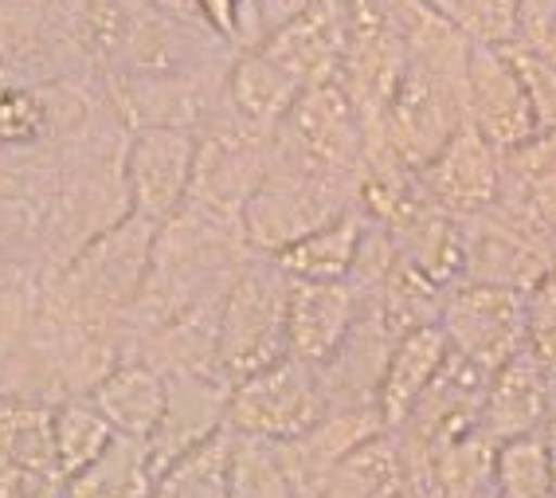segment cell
<instances>
[{
	"instance_id": "1",
	"label": "cell",
	"mask_w": 556,
	"mask_h": 498,
	"mask_svg": "<svg viewBox=\"0 0 556 498\" xmlns=\"http://www.w3.org/2000/svg\"><path fill=\"white\" fill-rule=\"evenodd\" d=\"M153 236H157V224L129 212L118 224L87 239L55 275L43 279V287L75 314L126 322L150 275Z\"/></svg>"
},
{
	"instance_id": "2",
	"label": "cell",
	"mask_w": 556,
	"mask_h": 498,
	"mask_svg": "<svg viewBox=\"0 0 556 498\" xmlns=\"http://www.w3.org/2000/svg\"><path fill=\"white\" fill-rule=\"evenodd\" d=\"M287 295L290 279L270 256H251L236 271L216 319V377L239 385L258 369L287 358Z\"/></svg>"
},
{
	"instance_id": "3",
	"label": "cell",
	"mask_w": 556,
	"mask_h": 498,
	"mask_svg": "<svg viewBox=\"0 0 556 498\" xmlns=\"http://www.w3.org/2000/svg\"><path fill=\"white\" fill-rule=\"evenodd\" d=\"M270 165L357 180L365 173V130L341 79L299 90L270 134Z\"/></svg>"
},
{
	"instance_id": "4",
	"label": "cell",
	"mask_w": 556,
	"mask_h": 498,
	"mask_svg": "<svg viewBox=\"0 0 556 498\" xmlns=\"http://www.w3.org/2000/svg\"><path fill=\"white\" fill-rule=\"evenodd\" d=\"M357 180L267 165V177L258 180L239 216L251 256H278L309 232L326 228L341 212L357 209Z\"/></svg>"
},
{
	"instance_id": "5",
	"label": "cell",
	"mask_w": 556,
	"mask_h": 498,
	"mask_svg": "<svg viewBox=\"0 0 556 498\" xmlns=\"http://www.w3.org/2000/svg\"><path fill=\"white\" fill-rule=\"evenodd\" d=\"M270 165V138L239 130L224 114H212L197 130V153H192L189 192L180 209L204 212L224 224H239L243 204L267 177Z\"/></svg>"
},
{
	"instance_id": "6",
	"label": "cell",
	"mask_w": 556,
	"mask_h": 498,
	"mask_svg": "<svg viewBox=\"0 0 556 498\" xmlns=\"http://www.w3.org/2000/svg\"><path fill=\"white\" fill-rule=\"evenodd\" d=\"M321 412H326V397H321L318 369L302 365L294 358H278L275 365L258 369L239 385H231L224 428L236 436L287 444V439L314 428Z\"/></svg>"
},
{
	"instance_id": "7",
	"label": "cell",
	"mask_w": 556,
	"mask_h": 498,
	"mask_svg": "<svg viewBox=\"0 0 556 498\" xmlns=\"http://www.w3.org/2000/svg\"><path fill=\"white\" fill-rule=\"evenodd\" d=\"M435 326L451 353L494 373L526 349V290L458 283L443 295Z\"/></svg>"
},
{
	"instance_id": "8",
	"label": "cell",
	"mask_w": 556,
	"mask_h": 498,
	"mask_svg": "<svg viewBox=\"0 0 556 498\" xmlns=\"http://www.w3.org/2000/svg\"><path fill=\"white\" fill-rule=\"evenodd\" d=\"M463 122H467V99L447 83L431 79L428 71L404 63L380 119V138L400 158V165L419 173Z\"/></svg>"
},
{
	"instance_id": "9",
	"label": "cell",
	"mask_w": 556,
	"mask_h": 498,
	"mask_svg": "<svg viewBox=\"0 0 556 498\" xmlns=\"http://www.w3.org/2000/svg\"><path fill=\"white\" fill-rule=\"evenodd\" d=\"M494 216L545 251L556 267V130L502 150Z\"/></svg>"
},
{
	"instance_id": "10",
	"label": "cell",
	"mask_w": 556,
	"mask_h": 498,
	"mask_svg": "<svg viewBox=\"0 0 556 498\" xmlns=\"http://www.w3.org/2000/svg\"><path fill=\"white\" fill-rule=\"evenodd\" d=\"M0 498H67L48 400L0 397Z\"/></svg>"
},
{
	"instance_id": "11",
	"label": "cell",
	"mask_w": 556,
	"mask_h": 498,
	"mask_svg": "<svg viewBox=\"0 0 556 498\" xmlns=\"http://www.w3.org/2000/svg\"><path fill=\"white\" fill-rule=\"evenodd\" d=\"M192 153H197L192 130H173V126L129 130L126 158H122L129 212H138L153 224H165L185 204Z\"/></svg>"
},
{
	"instance_id": "12",
	"label": "cell",
	"mask_w": 556,
	"mask_h": 498,
	"mask_svg": "<svg viewBox=\"0 0 556 498\" xmlns=\"http://www.w3.org/2000/svg\"><path fill=\"white\" fill-rule=\"evenodd\" d=\"M497 173H502V150H494L470 122H463L447 146L416 173V180L431 209L467 220L494 209Z\"/></svg>"
},
{
	"instance_id": "13",
	"label": "cell",
	"mask_w": 556,
	"mask_h": 498,
	"mask_svg": "<svg viewBox=\"0 0 556 498\" xmlns=\"http://www.w3.org/2000/svg\"><path fill=\"white\" fill-rule=\"evenodd\" d=\"M228 397L231 385H224L216 373H192V369L165 373V404H161L157 424L146 439L153 475L224 428Z\"/></svg>"
},
{
	"instance_id": "14",
	"label": "cell",
	"mask_w": 556,
	"mask_h": 498,
	"mask_svg": "<svg viewBox=\"0 0 556 498\" xmlns=\"http://www.w3.org/2000/svg\"><path fill=\"white\" fill-rule=\"evenodd\" d=\"M345 40H349L345 0H309L294 21L275 28L255 48L306 90V87H318V83L338 79L341 60H345Z\"/></svg>"
},
{
	"instance_id": "15",
	"label": "cell",
	"mask_w": 556,
	"mask_h": 498,
	"mask_svg": "<svg viewBox=\"0 0 556 498\" xmlns=\"http://www.w3.org/2000/svg\"><path fill=\"white\" fill-rule=\"evenodd\" d=\"M467 122L494 150H514L533 138V110L506 48L470 43L467 60Z\"/></svg>"
},
{
	"instance_id": "16",
	"label": "cell",
	"mask_w": 556,
	"mask_h": 498,
	"mask_svg": "<svg viewBox=\"0 0 556 498\" xmlns=\"http://www.w3.org/2000/svg\"><path fill=\"white\" fill-rule=\"evenodd\" d=\"M361 290L341 283L290 279L287 295V358L321 369L361 314Z\"/></svg>"
},
{
	"instance_id": "17",
	"label": "cell",
	"mask_w": 556,
	"mask_h": 498,
	"mask_svg": "<svg viewBox=\"0 0 556 498\" xmlns=\"http://www.w3.org/2000/svg\"><path fill=\"white\" fill-rule=\"evenodd\" d=\"M377 432H388L377 409H326L314 428L287 439V444H275V451L299 498H314V490L326 483L329 471Z\"/></svg>"
},
{
	"instance_id": "18",
	"label": "cell",
	"mask_w": 556,
	"mask_h": 498,
	"mask_svg": "<svg viewBox=\"0 0 556 498\" xmlns=\"http://www.w3.org/2000/svg\"><path fill=\"white\" fill-rule=\"evenodd\" d=\"M548 412H553V377L529 358V349H521L517 358L490 373L486 397L478 409V432L490 444H502L541 432L548 424Z\"/></svg>"
},
{
	"instance_id": "19",
	"label": "cell",
	"mask_w": 556,
	"mask_h": 498,
	"mask_svg": "<svg viewBox=\"0 0 556 498\" xmlns=\"http://www.w3.org/2000/svg\"><path fill=\"white\" fill-rule=\"evenodd\" d=\"M299 83L290 79L287 71L270 63L258 48H239L236 60L224 79V99H219V114L231 119L239 130L255 134V138H270L290 102L299 99Z\"/></svg>"
},
{
	"instance_id": "20",
	"label": "cell",
	"mask_w": 556,
	"mask_h": 498,
	"mask_svg": "<svg viewBox=\"0 0 556 498\" xmlns=\"http://www.w3.org/2000/svg\"><path fill=\"white\" fill-rule=\"evenodd\" d=\"M463 228H467V271H463V283L529 290L553 267L545 251L536 248V244H529L521 232H514L494 212L467 216Z\"/></svg>"
},
{
	"instance_id": "21",
	"label": "cell",
	"mask_w": 556,
	"mask_h": 498,
	"mask_svg": "<svg viewBox=\"0 0 556 498\" xmlns=\"http://www.w3.org/2000/svg\"><path fill=\"white\" fill-rule=\"evenodd\" d=\"M83 397L102 412L110 428L129 439H150L165 404V373L141 358H122L110 365Z\"/></svg>"
},
{
	"instance_id": "22",
	"label": "cell",
	"mask_w": 556,
	"mask_h": 498,
	"mask_svg": "<svg viewBox=\"0 0 556 498\" xmlns=\"http://www.w3.org/2000/svg\"><path fill=\"white\" fill-rule=\"evenodd\" d=\"M447 349L451 346L439 326H416L392 341V353H388L384 377H380L377 389V412L388 432L404 424V416L412 412L419 393L428 389V381L447 361Z\"/></svg>"
},
{
	"instance_id": "23",
	"label": "cell",
	"mask_w": 556,
	"mask_h": 498,
	"mask_svg": "<svg viewBox=\"0 0 556 498\" xmlns=\"http://www.w3.org/2000/svg\"><path fill=\"white\" fill-rule=\"evenodd\" d=\"M361 232H365V212L349 209L338 220H329L326 228L309 232L299 244H290L287 251H278L270 260L282 267L287 279L299 283H341L349 279L353 260L361 248Z\"/></svg>"
},
{
	"instance_id": "24",
	"label": "cell",
	"mask_w": 556,
	"mask_h": 498,
	"mask_svg": "<svg viewBox=\"0 0 556 498\" xmlns=\"http://www.w3.org/2000/svg\"><path fill=\"white\" fill-rule=\"evenodd\" d=\"M400 487H404L400 444L392 432H377L329 471L314 498H396Z\"/></svg>"
},
{
	"instance_id": "25",
	"label": "cell",
	"mask_w": 556,
	"mask_h": 498,
	"mask_svg": "<svg viewBox=\"0 0 556 498\" xmlns=\"http://www.w3.org/2000/svg\"><path fill=\"white\" fill-rule=\"evenodd\" d=\"M153 468L146 439L114 436L87 471L67 483V498H150Z\"/></svg>"
},
{
	"instance_id": "26",
	"label": "cell",
	"mask_w": 556,
	"mask_h": 498,
	"mask_svg": "<svg viewBox=\"0 0 556 498\" xmlns=\"http://www.w3.org/2000/svg\"><path fill=\"white\" fill-rule=\"evenodd\" d=\"M231 471V432L219 428L204 444L177 456L169 468L153 475L150 498H228Z\"/></svg>"
},
{
	"instance_id": "27",
	"label": "cell",
	"mask_w": 556,
	"mask_h": 498,
	"mask_svg": "<svg viewBox=\"0 0 556 498\" xmlns=\"http://www.w3.org/2000/svg\"><path fill=\"white\" fill-rule=\"evenodd\" d=\"M490 490H494V498H556L545 432H529V436L494 444V451H490Z\"/></svg>"
},
{
	"instance_id": "28",
	"label": "cell",
	"mask_w": 556,
	"mask_h": 498,
	"mask_svg": "<svg viewBox=\"0 0 556 498\" xmlns=\"http://www.w3.org/2000/svg\"><path fill=\"white\" fill-rule=\"evenodd\" d=\"M114 436L118 432L110 428L87 397H63L60 404H51V439H55V456H60L67 483L79 471H87L110 448Z\"/></svg>"
},
{
	"instance_id": "29",
	"label": "cell",
	"mask_w": 556,
	"mask_h": 498,
	"mask_svg": "<svg viewBox=\"0 0 556 498\" xmlns=\"http://www.w3.org/2000/svg\"><path fill=\"white\" fill-rule=\"evenodd\" d=\"M228 498H299L294 483H290L282 463H278L275 444L231 432Z\"/></svg>"
},
{
	"instance_id": "30",
	"label": "cell",
	"mask_w": 556,
	"mask_h": 498,
	"mask_svg": "<svg viewBox=\"0 0 556 498\" xmlns=\"http://www.w3.org/2000/svg\"><path fill=\"white\" fill-rule=\"evenodd\" d=\"M51 150V126H48V102L43 87L31 83H0V150L31 153Z\"/></svg>"
},
{
	"instance_id": "31",
	"label": "cell",
	"mask_w": 556,
	"mask_h": 498,
	"mask_svg": "<svg viewBox=\"0 0 556 498\" xmlns=\"http://www.w3.org/2000/svg\"><path fill=\"white\" fill-rule=\"evenodd\" d=\"M424 4L439 12L447 24H455L470 43L502 48L514 40L521 0H424Z\"/></svg>"
},
{
	"instance_id": "32",
	"label": "cell",
	"mask_w": 556,
	"mask_h": 498,
	"mask_svg": "<svg viewBox=\"0 0 556 498\" xmlns=\"http://www.w3.org/2000/svg\"><path fill=\"white\" fill-rule=\"evenodd\" d=\"M502 48H506L517 79H521V87H526L536 134L556 130V63H548L545 55H536V51H529L526 43H517V40L502 43Z\"/></svg>"
},
{
	"instance_id": "33",
	"label": "cell",
	"mask_w": 556,
	"mask_h": 498,
	"mask_svg": "<svg viewBox=\"0 0 556 498\" xmlns=\"http://www.w3.org/2000/svg\"><path fill=\"white\" fill-rule=\"evenodd\" d=\"M526 349L548 377H556V267L526 290Z\"/></svg>"
},
{
	"instance_id": "34",
	"label": "cell",
	"mask_w": 556,
	"mask_h": 498,
	"mask_svg": "<svg viewBox=\"0 0 556 498\" xmlns=\"http://www.w3.org/2000/svg\"><path fill=\"white\" fill-rule=\"evenodd\" d=\"M541 432H545L548 459H553V487H556V377H553V412H548V424Z\"/></svg>"
}]
</instances>
